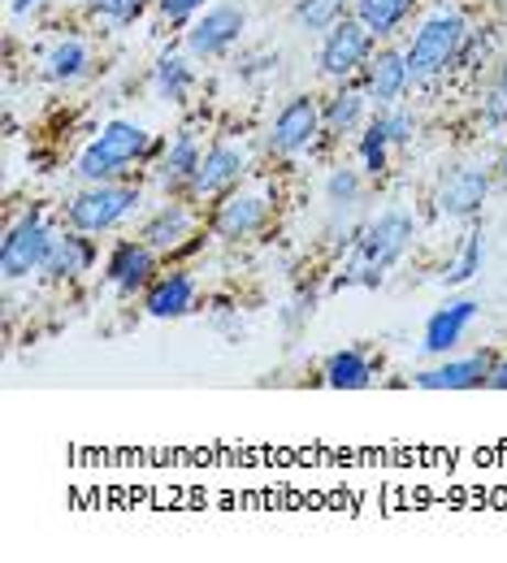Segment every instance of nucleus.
I'll return each mask as SVG.
<instances>
[{"mask_svg":"<svg viewBox=\"0 0 507 563\" xmlns=\"http://www.w3.org/2000/svg\"><path fill=\"white\" fill-rule=\"evenodd\" d=\"M417 239V217L404 209H386L377 212L373 221H364L356 243L348 247V265L339 274V286H382L386 274L408 256Z\"/></svg>","mask_w":507,"mask_h":563,"instance_id":"f257e3e1","label":"nucleus"},{"mask_svg":"<svg viewBox=\"0 0 507 563\" xmlns=\"http://www.w3.org/2000/svg\"><path fill=\"white\" fill-rule=\"evenodd\" d=\"M169 140L161 135H147L144 126L135 122H109L96 140L87 143L74 161V178L78 183H122V174L131 165H144V161H161Z\"/></svg>","mask_w":507,"mask_h":563,"instance_id":"f03ea898","label":"nucleus"},{"mask_svg":"<svg viewBox=\"0 0 507 563\" xmlns=\"http://www.w3.org/2000/svg\"><path fill=\"white\" fill-rule=\"evenodd\" d=\"M469 35V22L464 13L455 9H438L434 18H426L408 44V74H412V87L417 82H434L442 74L455 70V57H460V44Z\"/></svg>","mask_w":507,"mask_h":563,"instance_id":"7ed1b4c3","label":"nucleus"},{"mask_svg":"<svg viewBox=\"0 0 507 563\" xmlns=\"http://www.w3.org/2000/svg\"><path fill=\"white\" fill-rule=\"evenodd\" d=\"M53 243H57V230H53L48 212L44 209L22 212V217L9 225L4 243H0V274H4V282L35 278V274L44 269V261H48Z\"/></svg>","mask_w":507,"mask_h":563,"instance_id":"20e7f679","label":"nucleus"},{"mask_svg":"<svg viewBox=\"0 0 507 563\" xmlns=\"http://www.w3.org/2000/svg\"><path fill=\"white\" fill-rule=\"evenodd\" d=\"M140 205H144V191L131 183H82V191L66 205V221L74 230L104 234V230L122 225L126 217H135Z\"/></svg>","mask_w":507,"mask_h":563,"instance_id":"39448f33","label":"nucleus"},{"mask_svg":"<svg viewBox=\"0 0 507 563\" xmlns=\"http://www.w3.org/2000/svg\"><path fill=\"white\" fill-rule=\"evenodd\" d=\"M377 48V35L364 26L356 13H348L343 22H334L326 35H321V53H317V66L330 82H352L361 78L364 62L373 57Z\"/></svg>","mask_w":507,"mask_h":563,"instance_id":"423d86ee","label":"nucleus"},{"mask_svg":"<svg viewBox=\"0 0 507 563\" xmlns=\"http://www.w3.org/2000/svg\"><path fill=\"white\" fill-rule=\"evenodd\" d=\"M247 31V9L234 4V0H221V4H209L183 35V48L187 57L196 62H213V57H225Z\"/></svg>","mask_w":507,"mask_h":563,"instance_id":"0eeeda50","label":"nucleus"},{"mask_svg":"<svg viewBox=\"0 0 507 563\" xmlns=\"http://www.w3.org/2000/svg\"><path fill=\"white\" fill-rule=\"evenodd\" d=\"M317 135H321V100L304 91V96H290L278 109L274 126L265 131V152L269 156H299L317 143Z\"/></svg>","mask_w":507,"mask_h":563,"instance_id":"6e6552de","label":"nucleus"},{"mask_svg":"<svg viewBox=\"0 0 507 563\" xmlns=\"http://www.w3.org/2000/svg\"><path fill=\"white\" fill-rule=\"evenodd\" d=\"M243 174H247V156L234 143H213L200 156V165H196L191 183L183 187V196L187 200H218V196H230L239 187Z\"/></svg>","mask_w":507,"mask_h":563,"instance_id":"1a4fd4ad","label":"nucleus"},{"mask_svg":"<svg viewBox=\"0 0 507 563\" xmlns=\"http://www.w3.org/2000/svg\"><path fill=\"white\" fill-rule=\"evenodd\" d=\"M364 209V174L352 165H339L330 178H326V230L330 234H343V247L356 243L361 225L356 217Z\"/></svg>","mask_w":507,"mask_h":563,"instance_id":"9d476101","label":"nucleus"},{"mask_svg":"<svg viewBox=\"0 0 507 563\" xmlns=\"http://www.w3.org/2000/svg\"><path fill=\"white\" fill-rule=\"evenodd\" d=\"M274 221V205L265 196H252V191H230L221 196V205L213 209V234L221 243H243V239H256L265 234Z\"/></svg>","mask_w":507,"mask_h":563,"instance_id":"9b49d317","label":"nucleus"},{"mask_svg":"<svg viewBox=\"0 0 507 563\" xmlns=\"http://www.w3.org/2000/svg\"><path fill=\"white\" fill-rule=\"evenodd\" d=\"M491 196V174L482 165H451L434 187V209L442 217H473Z\"/></svg>","mask_w":507,"mask_h":563,"instance_id":"f8f14e48","label":"nucleus"},{"mask_svg":"<svg viewBox=\"0 0 507 563\" xmlns=\"http://www.w3.org/2000/svg\"><path fill=\"white\" fill-rule=\"evenodd\" d=\"M361 87L368 91V100L377 109H390V104H404L408 87H412V74H408V57L399 48H373V57L364 62Z\"/></svg>","mask_w":507,"mask_h":563,"instance_id":"ddd939ff","label":"nucleus"},{"mask_svg":"<svg viewBox=\"0 0 507 563\" xmlns=\"http://www.w3.org/2000/svg\"><path fill=\"white\" fill-rule=\"evenodd\" d=\"M191 230H196V217L187 209V200L169 196L165 205H156V209L147 212V221L140 225V239H144L156 256H169V252H183L187 247Z\"/></svg>","mask_w":507,"mask_h":563,"instance_id":"4468645a","label":"nucleus"},{"mask_svg":"<svg viewBox=\"0 0 507 563\" xmlns=\"http://www.w3.org/2000/svg\"><path fill=\"white\" fill-rule=\"evenodd\" d=\"M152 274H156V252L147 247L144 239H122V243H113V252H109V261H104V282H109L118 295L147 290Z\"/></svg>","mask_w":507,"mask_h":563,"instance_id":"2eb2a0df","label":"nucleus"},{"mask_svg":"<svg viewBox=\"0 0 507 563\" xmlns=\"http://www.w3.org/2000/svg\"><path fill=\"white\" fill-rule=\"evenodd\" d=\"M96 261H100V252H96L91 234L70 225V230H57V243H53V252H48L40 278L53 282V286H57V282H74V278H82V274H91Z\"/></svg>","mask_w":507,"mask_h":563,"instance_id":"dca6fc26","label":"nucleus"},{"mask_svg":"<svg viewBox=\"0 0 507 563\" xmlns=\"http://www.w3.org/2000/svg\"><path fill=\"white\" fill-rule=\"evenodd\" d=\"M491 368H495V355L491 352L455 355V360L442 355V364L417 373V386L421 390H477V386L491 382Z\"/></svg>","mask_w":507,"mask_h":563,"instance_id":"f3484780","label":"nucleus"},{"mask_svg":"<svg viewBox=\"0 0 507 563\" xmlns=\"http://www.w3.org/2000/svg\"><path fill=\"white\" fill-rule=\"evenodd\" d=\"M196 295H200V282L191 278V269H174V274H161V278L147 282L144 290V312L156 321H174V317H187L196 308Z\"/></svg>","mask_w":507,"mask_h":563,"instance_id":"a211bd4d","label":"nucleus"},{"mask_svg":"<svg viewBox=\"0 0 507 563\" xmlns=\"http://www.w3.org/2000/svg\"><path fill=\"white\" fill-rule=\"evenodd\" d=\"M477 312H482L477 299H451V303L434 308L430 321H426V352L430 355L455 352V347L464 343V334H469V325H473Z\"/></svg>","mask_w":507,"mask_h":563,"instance_id":"6ab92c4d","label":"nucleus"},{"mask_svg":"<svg viewBox=\"0 0 507 563\" xmlns=\"http://www.w3.org/2000/svg\"><path fill=\"white\" fill-rule=\"evenodd\" d=\"M368 91L361 87V78L343 82L326 104H321V135L330 140H343V135H356L364 122H368Z\"/></svg>","mask_w":507,"mask_h":563,"instance_id":"aec40b11","label":"nucleus"},{"mask_svg":"<svg viewBox=\"0 0 507 563\" xmlns=\"http://www.w3.org/2000/svg\"><path fill=\"white\" fill-rule=\"evenodd\" d=\"M200 156H205L200 140H196L191 131H178V135L169 140V147H165V156L156 161V178H161V187H165L169 196H183V187L191 183Z\"/></svg>","mask_w":507,"mask_h":563,"instance_id":"412c9836","label":"nucleus"},{"mask_svg":"<svg viewBox=\"0 0 507 563\" xmlns=\"http://www.w3.org/2000/svg\"><path fill=\"white\" fill-rule=\"evenodd\" d=\"M321 377L330 390H364V386H373V360L364 347H343L326 360Z\"/></svg>","mask_w":507,"mask_h":563,"instance_id":"4be33fe9","label":"nucleus"},{"mask_svg":"<svg viewBox=\"0 0 507 563\" xmlns=\"http://www.w3.org/2000/svg\"><path fill=\"white\" fill-rule=\"evenodd\" d=\"M152 91H156V100L187 104V96L196 91V70H191V62L178 57V53H165V57L152 66Z\"/></svg>","mask_w":507,"mask_h":563,"instance_id":"5701e85b","label":"nucleus"},{"mask_svg":"<svg viewBox=\"0 0 507 563\" xmlns=\"http://www.w3.org/2000/svg\"><path fill=\"white\" fill-rule=\"evenodd\" d=\"M390 126H386V109L368 113V122L361 126V143H356V156H361V169L368 178L386 174V161H390Z\"/></svg>","mask_w":507,"mask_h":563,"instance_id":"b1692460","label":"nucleus"},{"mask_svg":"<svg viewBox=\"0 0 507 563\" xmlns=\"http://www.w3.org/2000/svg\"><path fill=\"white\" fill-rule=\"evenodd\" d=\"M412 9H417V0H356L352 13L361 18L377 40H390V35L412 18Z\"/></svg>","mask_w":507,"mask_h":563,"instance_id":"393cba45","label":"nucleus"},{"mask_svg":"<svg viewBox=\"0 0 507 563\" xmlns=\"http://www.w3.org/2000/svg\"><path fill=\"white\" fill-rule=\"evenodd\" d=\"M348 9H356V0H295L290 18H295L299 31H308V35H326L334 22L348 18Z\"/></svg>","mask_w":507,"mask_h":563,"instance_id":"a878e982","label":"nucleus"},{"mask_svg":"<svg viewBox=\"0 0 507 563\" xmlns=\"http://www.w3.org/2000/svg\"><path fill=\"white\" fill-rule=\"evenodd\" d=\"M87 66H91L87 44H82V40H62V44H53L48 57H44V78H48V82H74V78L87 74Z\"/></svg>","mask_w":507,"mask_h":563,"instance_id":"bb28decb","label":"nucleus"},{"mask_svg":"<svg viewBox=\"0 0 507 563\" xmlns=\"http://www.w3.org/2000/svg\"><path fill=\"white\" fill-rule=\"evenodd\" d=\"M482 261H486V234H482V230H469L464 243H460V252H455V261L442 269V282H447V286L473 282L482 274Z\"/></svg>","mask_w":507,"mask_h":563,"instance_id":"cd10ccee","label":"nucleus"},{"mask_svg":"<svg viewBox=\"0 0 507 563\" xmlns=\"http://www.w3.org/2000/svg\"><path fill=\"white\" fill-rule=\"evenodd\" d=\"M491 57H495V31L491 26H469V35H464V44H460V57H455V70L464 74H482L491 66Z\"/></svg>","mask_w":507,"mask_h":563,"instance_id":"c85d7f7f","label":"nucleus"},{"mask_svg":"<svg viewBox=\"0 0 507 563\" xmlns=\"http://www.w3.org/2000/svg\"><path fill=\"white\" fill-rule=\"evenodd\" d=\"M482 122L486 126H504L507 122V57L495 66V78L482 91Z\"/></svg>","mask_w":507,"mask_h":563,"instance_id":"c756f323","label":"nucleus"},{"mask_svg":"<svg viewBox=\"0 0 507 563\" xmlns=\"http://www.w3.org/2000/svg\"><path fill=\"white\" fill-rule=\"evenodd\" d=\"M96 4V18L109 22V26H135L156 0H91Z\"/></svg>","mask_w":507,"mask_h":563,"instance_id":"7c9ffc66","label":"nucleus"},{"mask_svg":"<svg viewBox=\"0 0 507 563\" xmlns=\"http://www.w3.org/2000/svg\"><path fill=\"white\" fill-rule=\"evenodd\" d=\"M209 0H156V26L161 31H178V26H191L200 13H205Z\"/></svg>","mask_w":507,"mask_h":563,"instance_id":"2f4dec72","label":"nucleus"},{"mask_svg":"<svg viewBox=\"0 0 507 563\" xmlns=\"http://www.w3.org/2000/svg\"><path fill=\"white\" fill-rule=\"evenodd\" d=\"M386 126H390V143L395 147H412V140H417V113L412 109L390 104L386 109Z\"/></svg>","mask_w":507,"mask_h":563,"instance_id":"473e14b6","label":"nucleus"},{"mask_svg":"<svg viewBox=\"0 0 507 563\" xmlns=\"http://www.w3.org/2000/svg\"><path fill=\"white\" fill-rule=\"evenodd\" d=\"M491 390H507V355L504 360H495V368H491V382H486Z\"/></svg>","mask_w":507,"mask_h":563,"instance_id":"72a5a7b5","label":"nucleus"},{"mask_svg":"<svg viewBox=\"0 0 507 563\" xmlns=\"http://www.w3.org/2000/svg\"><path fill=\"white\" fill-rule=\"evenodd\" d=\"M31 4H35V0H13V13H26Z\"/></svg>","mask_w":507,"mask_h":563,"instance_id":"f704fd0d","label":"nucleus"},{"mask_svg":"<svg viewBox=\"0 0 507 563\" xmlns=\"http://www.w3.org/2000/svg\"><path fill=\"white\" fill-rule=\"evenodd\" d=\"M504 169H507V156H504Z\"/></svg>","mask_w":507,"mask_h":563,"instance_id":"c9c22d12","label":"nucleus"},{"mask_svg":"<svg viewBox=\"0 0 507 563\" xmlns=\"http://www.w3.org/2000/svg\"><path fill=\"white\" fill-rule=\"evenodd\" d=\"M499 4H507V0H499Z\"/></svg>","mask_w":507,"mask_h":563,"instance_id":"e433bc0d","label":"nucleus"}]
</instances>
